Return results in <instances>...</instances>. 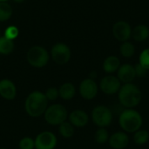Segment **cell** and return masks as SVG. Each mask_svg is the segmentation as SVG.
Segmentation results:
<instances>
[{
    "label": "cell",
    "instance_id": "cell-29",
    "mask_svg": "<svg viewBox=\"0 0 149 149\" xmlns=\"http://www.w3.org/2000/svg\"><path fill=\"white\" fill-rule=\"evenodd\" d=\"M134 69H135V72H136V76L138 77H144L147 75L148 70L145 69L140 63L136 64L134 65Z\"/></svg>",
    "mask_w": 149,
    "mask_h": 149
},
{
    "label": "cell",
    "instance_id": "cell-15",
    "mask_svg": "<svg viewBox=\"0 0 149 149\" xmlns=\"http://www.w3.org/2000/svg\"><path fill=\"white\" fill-rule=\"evenodd\" d=\"M88 115L86 112L81 110H75L71 113L69 116L70 123L72 126H75L77 127H85L88 123Z\"/></svg>",
    "mask_w": 149,
    "mask_h": 149
},
{
    "label": "cell",
    "instance_id": "cell-24",
    "mask_svg": "<svg viewBox=\"0 0 149 149\" xmlns=\"http://www.w3.org/2000/svg\"><path fill=\"white\" fill-rule=\"evenodd\" d=\"M94 139H95V141L97 143H99V144H105L109 140L108 131L106 128H104V127H100V129H98L96 131L95 135H94Z\"/></svg>",
    "mask_w": 149,
    "mask_h": 149
},
{
    "label": "cell",
    "instance_id": "cell-27",
    "mask_svg": "<svg viewBox=\"0 0 149 149\" xmlns=\"http://www.w3.org/2000/svg\"><path fill=\"white\" fill-rule=\"evenodd\" d=\"M34 148H35V141L31 138L25 137L19 141L20 149H33Z\"/></svg>",
    "mask_w": 149,
    "mask_h": 149
},
{
    "label": "cell",
    "instance_id": "cell-6",
    "mask_svg": "<svg viewBox=\"0 0 149 149\" xmlns=\"http://www.w3.org/2000/svg\"><path fill=\"white\" fill-rule=\"evenodd\" d=\"M92 119L98 127H106L113 121V113L107 107L98 106L92 112Z\"/></svg>",
    "mask_w": 149,
    "mask_h": 149
},
{
    "label": "cell",
    "instance_id": "cell-31",
    "mask_svg": "<svg viewBox=\"0 0 149 149\" xmlns=\"http://www.w3.org/2000/svg\"><path fill=\"white\" fill-rule=\"evenodd\" d=\"M8 0H0V2H7Z\"/></svg>",
    "mask_w": 149,
    "mask_h": 149
},
{
    "label": "cell",
    "instance_id": "cell-12",
    "mask_svg": "<svg viewBox=\"0 0 149 149\" xmlns=\"http://www.w3.org/2000/svg\"><path fill=\"white\" fill-rule=\"evenodd\" d=\"M136 77L134 66L130 64H124L120 66L118 70V79L120 82L125 84L131 83Z\"/></svg>",
    "mask_w": 149,
    "mask_h": 149
},
{
    "label": "cell",
    "instance_id": "cell-32",
    "mask_svg": "<svg viewBox=\"0 0 149 149\" xmlns=\"http://www.w3.org/2000/svg\"><path fill=\"white\" fill-rule=\"evenodd\" d=\"M0 149H5V148H0Z\"/></svg>",
    "mask_w": 149,
    "mask_h": 149
},
{
    "label": "cell",
    "instance_id": "cell-2",
    "mask_svg": "<svg viewBox=\"0 0 149 149\" xmlns=\"http://www.w3.org/2000/svg\"><path fill=\"white\" fill-rule=\"evenodd\" d=\"M141 98L142 94L141 90L132 83L125 84L119 91V100L123 107L127 108H132L139 105Z\"/></svg>",
    "mask_w": 149,
    "mask_h": 149
},
{
    "label": "cell",
    "instance_id": "cell-9",
    "mask_svg": "<svg viewBox=\"0 0 149 149\" xmlns=\"http://www.w3.org/2000/svg\"><path fill=\"white\" fill-rule=\"evenodd\" d=\"M120 83L121 82L117 77L113 75H107L101 79L100 87L105 94L113 95L120 91L121 87Z\"/></svg>",
    "mask_w": 149,
    "mask_h": 149
},
{
    "label": "cell",
    "instance_id": "cell-23",
    "mask_svg": "<svg viewBox=\"0 0 149 149\" xmlns=\"http://www.w3.org/2000/svg\"><path fill=\"white\" fill-rule=\"evenodd\" d=\"M149 140V133L146 130H138L134 135V141L137 145H144Z\"/></svg>",
    "mask_w": 149,
    "mask_h": 149
},
{
    "label": "cell",
    "instance_id": "cell-28",
    "mask_svg": "<svg viewBox=\"0 0 149 149\" xmlns=\"http://www.w3.org/2000/svg\"><path fill=\"white\" fill-rule=\"evenodd\" d=\"M45 97L47 98L48 100H52V101L55 100L59 96L58 90L57 88H55V87H51V88L47 89V91L45 93Z\"/></svg>",
    "mask_w": 149,
    "mask_h": 149
},
{
    "label": "cell",
    "instance_id": "cell-11",
    "mask_svg": "<svg viewBox=\"0 0 149 149\" xmlns=\"http://www.w3.org/2000/svg\"><path fill=\"white\" fill-rule=\"evenodd\" d=\"M79 93L85 100L94 99L98 93V85L94 79L90 78L84 79L79 86Z\"/></svg>",
    "mask_w": 149,
    "mask_h": 149
},
{
    "label": "cell",
    "instance_id": "cell-20",
    "mask_svg": "<svg viewBox=\"0 0 149 149\" xmlns=\"http://www.w3.org/2000/svg\"><path fill=\"white\" fill-rule=\"evenodd\" d=\"M120 52L125 58H132L135 53V46L129 41L123 42L120 47Z\"/></svg>",
    "mask_w": 149,
    "mask_h": 149
},
{
    "label": "cell",
    "instance_id": "cell-1",
    "mask_svg": "<svg viewBox=\"0 0 149 149\" xmlns=\"http://www.w3.org/2000/svg\"><path fill=\"white\" fill-rule=\"evenodd\" d=\"M48 100L45 93L35 91L29 94L24 103V108L28 115L31 117H39L45 113L47 109Z\"/></svg>",
    "mask_w": 149,
    "mask_h": 149
},
{
    "label": "cell",
    "instance_id": "cell-25",
    "mask_svg": "<svg viewBox=\"0 0 149 149\" xmlns=\"http://www.w3.org/2000/svg\"><path fill=\"white\" fill-rule=\"evenodd\" d=\"M139 63L148 71L149 70V48L143 50L139 58Z\"/></svg>",
    "mask_w": 149,
    "mask_h": 149
},
{
    "label": "cell",
    "instance_id": "cell-10",
    "mask_svg": "<svg viewBox=\"0 0 149 149\" xmlns=\"http://www.w3.org/2000/svg\"><path fill=\"white\" fill-rule=\"evenodd\" d=\"M57 145V138L51 132L40 133L35 140L36 149H54Z\"/></svg>",
    "mask_w": 149,
    "mask_h": 149
},
{
    "label": "cell",
    "instance_id": "cell-13",
    "mask_svg": "<svg viewBox=\"0 0 149 149\" xmlns=\"http://www.w3.org/2000/svg\"><path fill=\"white\" fill-rule=\"evenodd\" d=\"M0 95L8 100L15 99L17 95V89L11 80L5 79L0 81Z\"/></svg>",
    "mask_w": 149,
    "mask_h": 149
},
{
    "label": "cell",
    "instance_id": "cell-14",
    "mask_svg": "<svg viewBox=\"0 0 149 149\" xmlns=\"http://www.w3.org/2000/svg\"><path fill=\"white\" fill-rule=\"evenodd\" d=\"M129 143V138L123 132H117L109 138V144L113 149H124Z\"/></svg>",
    "mask_w": 149,
    "mask_h": 149
},
{
    "label": "cell",
    "instance_id": "cell-7",
    "mask_svg": "<svg viewBox=\"0 0 149 149\" xmlns=\"http://www.w3.org/2000/svg\"><path fill=\"white\" fill-rule=\"evenodd\" d=\"M51 55L55 63L58 65H65L71 58V49L65 44L58 43L52 46Z\"/></svg>",
    "mask_w": 149,
    "mask_h": 149
},
{
    "label": "cell",
    "instance_id": "cell-17",
    "mask_svg": "<svg viewBox=\"0 0 149 149\" xmlns=\"http://www.w3.org/2000/svg\"><path fill=\"white\" fill-rule=\"evenodd\" d=\"M120 66V61L119 58L113 55L108 56L104 60V63H103V69L108 74H112L115 72L116 71H118Z\"/></svg>",
    "mask_w": 149,
    "mask_h": 149
},
{
    "label": "cell",
    "instance_id": "cell-19",
    "mask_svg": "<svg viewBox=\"0 0 149 149\" xmlns=\"http://www.w3.org/2000/svg\"><path fill=\"white\" fill-rule=\"evenodd\" d=\"M14 49L13 40H10L5 37L0 38V53L3 55L10 54Z\"/></svg>",
    "mask_w": 149,
    "mask_h": 149
},
{
    "label": "cell",
    "instance_id": "cell-4",
    "mask_svg": "<svg viewBox=\"0 0 149 149\" xmlns=\"http://www.w3.org/2000/svg\"><path fill=\"white\" fill-rule=\"evenodd\" d=\"M26 58L31 66L41 68L47 65L49 61V53L44 47L35 45L28 50Z\"/></svg>",
    "mask_w": 149,
    "mask_h": 149
},
{
    "label": "cell",
    "instance_id": "cell-30",
    "mask_svg": "<svg viewBox=\"0 0 149 149\" xmlns=\"http://www.w3.org/2000/svg\"><path fill=\"white\" fill-rule=\"evenodd\" d=\"M14 1H15L16 3H23L24 0H14Z\"/></svg>",
    "mask_w": 149,
    "mask_h": 149
},
{
    "label": "cell",
    "instance_id": "cell-16",
    "mask_svg": "<svg viewBox=\"0 0 149 149\" xmlns=\"http://www.w3.org/2000/svg\"><path fill=\"white\" fill-rule=\"evenodd\" d=\"M132 38L136 42H143L149 38V28L146 24H138L132 29Z\"/></svg>",
    "mask_w": 149,
    "mask_h": 149
},
{
    "label": "cell",
    "instance_id": "cell-8",
    "mask_svg": "<svg viewBox=\"0 0 149 149\" xmlns=\"http://www.w3.org/2000/svg\"><path fill=\"white\" fill-rule=\"evenodd\" d=\"M113 37L120 42H126L132 37V28L129 23L124 20H120L116 22L113 26Z\"/></svg>",
    "mask_w": 149,
    "mask_h": 149
},
{
    "label": "cell",
    "instance_id": "cell-26",
    "mask_svg": "<svg viewBox=\"0 0 149 149\" xmlns=\"http://www.w3.org/2000/svg\"><path fill=\"white\" fill-rule=\"evenodd\" d=\"M18 33H19L18 29L16 26H14V25H10V26H9L5 30L4 37L9 38V39H10V40H13V39H15L18 36Z\"/></svg>",
    "mask_w": 149,
    "mask_h": 149
},
{
    "label": "cell",
    "instance_id": "cell-3",
    "mask_svg": "<svg viewBox=\"0 0 149 149\" xmlns=\"http://www.w3.org/2000/svg\"><path fill=\"white\" fill-rule=\"evenodd\" d=\"M121 128L127 133H135L142 126V117L139 112L128 108L124 110L119 118Z\"/></svg>",
    "mask_w": 149,
    "mask_h": 149
},
{
    "label": "cell",
    "instance_id": "cell-33",
    "mask_svg": "<svg viewBox=\"0 0 149 149\" xmlns=\"http://www.w3.org/2000/svg\"><path fill=\"white\" fill-rule=\"evenodd\" d=\"M148 39H149V38H148Z\"/></svg>",
    "mask_w": 149,
    "mask_h": 149
},
{
    "label": "cell",
    "instance_id": "cell-21",
    "mask_svg": "<svg viewBox=\"0 0 149 149\" xmlns=\"http://www.w3.org/2000/svg\"><path fill=\"white\" fill-rule=\"evenodd\" d=\"M12 15V7L7 2H0V22L8 20Z\"/></svg>",
    "mask_w": 149,
    "mask_h": 149
},
{
    "label": "cell",
    "instance_id": "cell-5",
    "mask_svg": "<svg viewBox=\"0 0 149 149\" xmlns=\"http://www.w3.org/2000/svg\"><path fill=\"white\" fill-rule=\"evenodd\" d=\"M67 118V111L62 105L56 104L49 107L45 112V119L50 125H60L65 121Z\"/></svg>",
    "mask_w": 149,
    "mask_h": 149
},
{
    "label": "cell",
    "instance_id": "cell-18",
    "mask_svg": "<svg viewBox=\"0 0 149 149\" xmlns=\"http://www.w3.org/2000/svg\"><path fill=\"white\" fill-rule=\"evenodd\" d=\"M75 87L72 83H65L58 89V94L65 100H72L75 95Z\"/></svg>",
    "mask_w": 149,
    "mask_h": 149
},
{
    "label": "cell",
    "instance_id": "cell-22",
    "mask_svg": "<svg viewBox=\"0 0 149 149\" xmlns=\"http://www.w3.org/2000/svg\"><path fill=\"white\" fill-rule=\"evenodd\" d=\"M59 134L64 138H71L74 134V127L70 122H63L59 125Z\"/></svg>",
    "mask_w": 149,
    "mask_h": 149
}]
</instances>
